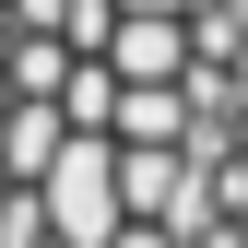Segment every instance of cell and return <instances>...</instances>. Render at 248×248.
Wrapping results in <instances>:
<instances>
[{"mask_svg":"<svg viewBox=\"0 0 248 248\" xmlns=\"http://www.w3.org/2000/svg\"><path fill=\"white\" fill-rule=\"evenodd\" d=\"M0 248H248V0H0Z\"/></svg>","mask_w":248,"mask_h":248,"instance_id":"1","label":"cell"}]
</instances>
